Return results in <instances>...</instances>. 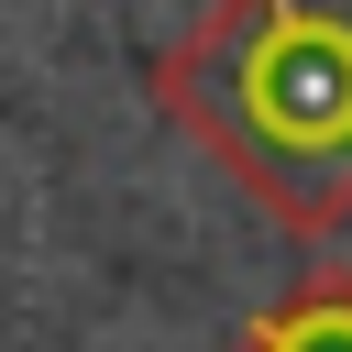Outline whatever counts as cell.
<instances>
[{
  "label": "cell",
  "instance_id": "2",
  "mask_svg": "<svg viewBox=\"0 0 352 352\" xmlns=\"http://www.w3.org/2000/svg\"><path fill=\"white\" fill-rule=\"evenodd\" d=\"M231 352H352V275H308V286H286Z\"/></svg>",
  "mask_w": 352,
  "mask_h": 352
},
{
  "label": "cell",
  "instance_id": "1",
  "mask_svg": "<svg viewBox=\"0 0 352 352\" xmlns=\"http://www.w3.org/2000/svg\"><path fill=\"white\" fill-rule=\"evenodd\" d=\"M154 110L297 242L352 231V0H209L154 55Z\"/></svg>",
  "mask_w": 352,
  "mask_h": 352
}]
</instances>
